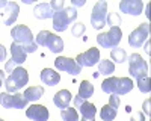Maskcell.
Listing matches in <instances>:
<instances>
[{
    "label": "cell",
    "instance_id": "obj_1",
    "mask_svg": "<svg viewBox=\"0 0 151 121\" xmlns=\"http://www.w3.org/2000/svg\"><path fill=\"white\" fill-rule=\"evenodd\" d=\"M11 36L14 40L15 44H18L21 48L26 53H33L36 52V42L33 40V35H32V30L24 26V24H18V26H14L11 30Z\"/></svg>",
    "mask_w": 151,
    "mask_h": 121
},
{
    "label": "cell",
    "instance_id": "obj_2",
    "mask_svg": "<svg viewBox=\"0 0 151 121\" xmlns=\"http://www.w3.org/2000/svg\"><path fill=\"white\" fill-rule=\"evenodd\" d=\"M101 89L110 95H125L133 89V80L129 77H107L101 83Z\"/></svg>",
    "mask_w": 151,
    "mask_h": 121
},
{
    "label": "cell",
    "instance_id": "obj_3",
    "mask_svg": "<svg viewBox=\"0 0 151 121\" xmlns=\"http://www.w3.org/2000/svg\"><path fill=\"white\" fill-rule=\"evenodd\" d=\"M27 82H29V73L26 71V68L17 67V68L9 74V77L5 79L6 92L14 94V92L20 91L21 88H24V85H27Z\"/></svg>",
    "mask_w": 151,
    "mask_h": 121
},
{
    "label": "cell",
    "instance_id": "obj_4",
    "mask_svg": "<svg viewBox=\"0 0 151 121\" xmlns=\"http://www.w3.org/2000/svg\"><path fill=\"white\" fill-rule=\"evenodd\" d=\"M36 45L41 47H47L52 53H60L64 50V41L60 36H58L56 33H52L48 30H41L36 35Z\"/></svg>",
    "mask_w": 151,
    "mask_h": 121
},
{
    "label": "cell",
    "instance_id": "obj_5",
    "mask_svg": "<svg viewBox=\"0 0 151 121\" xmlns=\"http://www.w3.org/2000/svg\"><path fill=\"white\" fill-rule=\"evenodd\" d=\"M77 18V11L76 8H64L53 15V29L56 32H65L70 24Z\"/></svg>",
    "mask_w": 151,
    "mask_h": 121
},
{
    "label": "cell",
    "instance_id": "obj_6",
    "mask_svg": "<svg viewBox=\"0 0 151 121\" xmlns=\"http://www.w3.org/2000/svg\"><path fill=\"white\" fill-rule=\"evenodd\" d=\"M27 103L29 102L20 92H0V106H3L5 109H26Z\"/></svg>",
    "mask_w": 151,
    "mask_h": 121
},
{
    "label": "cell",
    "instance_id": "obj_7",
    "mask_svg": "<svg viewBox=\"0 0 151 121\" xmlns=\"http://www.w3.org/2000/svg\"><path fill=\"white\" fill-rule=\"evenodd\" d=\"M148 65L144 60V58L137 53H132L129 56V74L134 79H141L144 76H148Z\"/></svg>",
    "mask_w": 151,
    "mask_h": 121
},
{
    "label": "cell",
    "instance_id": "obj_8",
    "mask_svg": "<svg viewBox=\"0 0 151 121\" xmlns=\"http://www.w3.org/2000/svg\"><path fill=\"white\" fill-rule=\"evenodd\" d=\"M121 38H122V30L119 27H110L109 32L100 33L97 36V42L104 48H115L121 42Z\"/></svg>",
    "mask_w": 151,
    "mask_h": 121
},
{
    "label": "cell",
    "instance_id": "obj_9",
    "mask_svg": "<svg viewBox=\"0 0 151 121\" xmlns=\"http://www.w3.org/2000/svg\"><path fill=\"white\" fill-rule=\"evenodd\" d=\"M106 18H107V2L100 0L92 8L91 14V24L94 29H103L106 26Z\"/></svg>",
    "mask_w": 151,
    "mask_h": 121
},
{
    "label": "cell",
    "instance_id": "obj_10",
    "mask_svg": "<svg viewBox=\"0 0 151 121\" xmlns=\"http://www.w3.org/2000/svg\"><path fill=\"white\" fill-rule=\"evenodd\" d=\"M148 36H150V24L148 23H142V24H139V27H136L130 33L129 44L133 48H139V47H142L145 40H148Z\"/></svg>",
    "mask_w": 151,
    "mask_h": 121
},
{
    "label": "cell",
    "instance_id": "obj_11",
    "mask_svg": "<svg viewBox=\"0 0 151 121\" xmlns=\"http://www.w3.org/2000/svg\"><path fill=\"white\" fill-rule=\"evenodd\" d=\"M55 67L59 71H65L71 76H79L82 73V67H79L76 64V60L71 58H64V56H59L55 59Z\"/></svg>",
    "mask_w": 151,
    "mask_h": 121
},
{
    "label": "cell",
    "instance_id": "obj_12",
    "mask_svg": "<svg viewBox=\"0 0 151 121\" xmlns=\"http://www.w3.org/2000/svg\"><path fill=\"white\" fill-rule=\"evenodd\" d=\"M76 60V64H77L79 67H92L95 65L98 60H100V50L95 47L89 48V50H86L85 53H80L77 55V58L74 59Z\"/></svg>",
    "mask_w": 151,
    "mask_h": 121
},
{
    "label": "cell",
    "instance_id": "obj_13",
    "mask_svg": "<svg viewBox=\"0 0 151 121\" xmlns=\"http://www.w3.org/2000/svg\"><path fill=\"white\" fill-rule=\"evenodd\" d=\"M74 106H76V109H79L80 111V114L83 115V118H86V120H94V117H95V114H97V107H95V104H92V103H89L88 100H83L82 97H74Z\"/></svg>",
    "mask_w": 151,
    "mask_h": 121
},
{
    "label": "cell",
    "instance_id": "obj_14",
    "mask_svg": "<svg viewBox=\"0 0 151 121\" xmlns=\"http://www.w3.org/2000/svg\"><path fill=\"white\" fill-rule=\"evenodd\" d=\"M26 117L30 118L32 121H48V109L42 104H32L30 107H27L26 111Z\"/></svg>",
    "mask_w": 151,
    "mask_h": 121
},
{
    "label": "cell",
    "instance_id": "obj_15",
    "mask_svg": "<svg viewBox=\"0 0 151 121\" xmlns=\"http://www.w3.org/2000/svg\"><path fill=\"white\" fill-rule=\"evenodd\" d=\"M119 9L124 14H130V15H141L144 3L141 0H122L119 3Z\"/></svg>",
    "mask_w": 151,
    "mask_h": 121
},
{
    "label": "cell",
    "instance_id": "obj_16",
    "mask_svg": "<svg viewBox=\"0 0 151 121\" xmlns=\"http://www.w3.org/2000/svg\"><path fill=\"white\" fill-rule=\"evenodd\" d=\"M18 12H20V8L15 2H8L6 9H5V15H3V23L6 26H12L17 21Z\"/></svg>",
    "mask_w": 151,
    "mask_h": 121
},
{
    "label": "cell",
    "instance_id": "obj_17",
    "mask_svg": "<svg viewBox=\"0 0 151 121\" xmlns=\"http://www.w3.org/2000/svg\"><path fill=\"white\" fill-rule=\"evenodd\" d=\"M33 15H35L38 20L53 18L55 11L52 9L50 3H40V5H36V6H35V9H33Z\"/></svg>",
    "mask_w": 151,
    "mask_h": 121
},
{
    "label": "cell",
    "instance_id": "obj_18",
    "mask_svg": "<svg viewBox=\"0 0 151 121\" xmlns=\"http://www.w3.org/2000/svg\"><path fill=\"white\" fill-rule=\"evenodd\" d=\"M71 92L68 91V89H60V91H58L56 94H55V97H53V102H55V104L59 107V109H65V107H68V104H70V102H71Z\"/></svg>",
    "mask_w": 151,
    "mask_h": 121
},
{
    "label": "cell",
    "instance_id": "obj_19",
    "mask_svg": "<svg viewBox=\"0 0 151 121\" xmlns=\"http://www.w3.org/2000/svg\"><path fill=\"white\" fill-rule=\"evenodd\" d=\"M41 80L45 85H48V86H55V85H58L60 82V76L52 68H44L41 71Z\"/></svg>",
    "mask_w": 151,
    "mask_h": 121
},
{
    "label": "cell",
    "instance_id": "obj_20",
    "mask_svg": "<svg viewBox=\"0 0 151 121\" xmlns=\"http://www.w3.org/2000/svg\"><path fill=\"white\" fill-rule=\"evenodd\" d=\"M26 56H27V53L24 52L18 44H15V42L11 44V60H12L15 65L23 64L24 60H26Z\"/></svg>",
    "mask_w": 151,
    "mask_h": 121
},
{
    "label": "cell",
    "instance_id": "obj_21",
    "mask_svg": "<svg viewBox=\"0 0 151 121\" xmlns=\"http://www.w3.org/2000/svg\"><path fill=\"white\" fill-rule=\"evenodd\" d=\"M23 95L27 102H36L44 95V88L42 86H30V88H27L26 91H24Z\"/></svg>",
    "mask_w": 151,
    "mask_h": 121
},
{
    "label": "cell",
    "instance_id": "obj_22",
    "mask_svg": "<svg viewBox=\"0 0 151 121\" xmlns=\"http://www.w3.org/2000/svg\"><path fill=\"white\" fill-rule=\"evenodd\" d=\"M116 114H118V109L113 107L112 104H104L100 111V117H101L103 121H112L116 118Z\"/></svg>",
    "mask_w": 151,
    "mask_h": 121
},
{
    "label": "cell",
    "instance_id": "obj_23",
    "mask_svg": "<svg viewBox=\"0 0 151 121\" xmlns=\"http://www.w3.org/2000/svg\"><path fill=\"white\" fill-rule=\"evenodd\" d=\"M92 95H94V86H92V83L88 82V80H83L80 83V86H79V97H82L83 100H88V99H91Z\"/></svg>",
    "mask_w": 151,
    "mask_h": 121
},
{
    "label": "cell",
    "instance_id": "obj_24",
    "mask_svg": "<svg viewBox=\"0 0 151 121\" xmlns=\"http://www.w3.org/2000/svg\"><path fill=\"white\" fill-rule=\"evenodd\" d=\"M112 73H115V64L109 59L104 60H100L98 62V74H103V76H110Z\"/></svg>",
    "mask_w": 151,
    "mask_h": 121
},
{
    "label": "cell",
    "instance_id": "obj_25",
    "mask_svg": "<svg viewBox=\"0 0 151 121\" xmlns=\"http://www.w3.org/2000/svg\"><path fill=\"white\" fill-rule=\"evenodd\" d=\"M110 59L115 60L116 64H122L127 60V53H125L124 48L115 47V48H112V52H110Z\"/></svg>",
    "mask_w": 151,
    "mask_h": 121
},
{
    "label": "cell",
    "instance_id": "obj_26",
    "mask_svg": "<svg viewBox=\"0 0 151 121\" xmlns=\"http://www.w3.org/2000/svg\"><path fill=\"white\" fill-rule=\"evenodd\" d=\"M60 117L64 121H79V114L73 107H65L60 111Z\"/></svg>",
    "mask_w": 151,
    "mask_h": 121
},
{
    "label": "cell",
    "instance_id": "obj_27",
    "mask_svg": "<svg viewBox=\"0 0 151 121\" xmlns=\"http://www.w3.org/2000/svg\"><path fill=\"white\" fill-rule=\"evenodd\" d=\"M121 23H122V20L118 14H115V12H107L106 24H110V27H119Z\"/></svg>",
    "mask_w": 151,
    "mask_h": 121
},
{
    "label": "cell",
    "instance_id": "obj_28",
    "mask_svg": "<svg viewBox=\"0 0 151 121\" xmlns=\"http://www.w3.org/2000/svg\"><path fill=\"white\" fill-rule=\"evenodd\" d=\"M137 88H139L141 92H150L151 91V85H150V76H144L141 79H137Z\"/></svg>",
    "mask_w": 151,
    "mask_h": 121
},
{
    "label": "cell",
    "instance_id": "obj_29",
    "mask_svg": "<svg viewBox=\"0 0 151 121\" xmlns=\"http://www.w3.org/2000/svg\"><path fill=\"white\" fill-rule=\"evenodd\" d=\"M73 36H82L85 33V24L83 23H76L73 24Z\"/></svg>",
    "mask_w": 151,
    "mask_h": 121
},
{
    "label": "cell",
    "instance_id": "obj_30",
    "mask_svg": "<svg viewBox=\"0 0 151 121\" xmlns=\"http://www.w3.org/2000/svg\"><path fill=\"white\" fill-rule=\"evenodd\" d=\"M64 0H53V2H50V6H52V9L55 11V12H58V11H60V9H64L65 6H64Z\"/></svg>",
    "mask_w": 151,
    "mask_h": 121
},
{
    "label": "cell",
    "instance_id": "obj_31",
    "mask_svg": "<svg viewBox=\"0 0 151 121\" xmlns=\"http://www.w3.org/2000/svg\"><path fill=\"white\" fill-rule=\"evenodd\" d=\"M109 104H112L113 107H119V97L118 95H115V94H112L110 95V100H109Z\"/></svg>",
    "mask_w": 151,
    "mask_h": 121
},
{
    "label": "cell",
    "instance_id": "obj_32",
    "mask_svg": "<svg viewBox=\"0 0 151 121\" xmlns=\"http://www.w3.org/2000/svg\"><path fill=\"white\" fill-rule=\"evenodd\" d=\"M130 121H145V117L142 112H134L130 118Z\"/></svg>",
    "mask_w": 151,
    "mask_h": 121
},
{
    "label": "cell",
    "instance_id": "obj_33",
    "mask_svg": "<svg viewBox=\"0 0 151 121\" xmlns=\"http://www.w3.org/2000/svg\"><path fill=\"white\" fill-rule=\"evenodd\" d=\"M5 59H6V48L0 44V62H3Z\"/></svg>",
    "mask_w": 151,
    "mask_h": 121
},
{
    "label": "cell",
    "instance_id": "obj_34",
    "mask_svg": "<svg viewBox=\"0 0 151 121\" xmlns=\"http://www.w3.org/2000/svg\"><path fill=\"white\" fill-rule=\"evenodd\" d=\"M150 104H151V102H150V100H147V102L144 103V111H145V114H147V115H150V114H151V111H150Z\"/></svg>",
    "mask_w": 151,
    "mask_h": 121
},
{
    "label": "cell",
    "instance_id": "obj_35",
    "mask_svg": "<svg viewBox=\"0 0 151 121\" xmlns=\"http://www.w3.org/2000/svg\"><path fill=\"white\" fill-rule=\"evenodd\" d=\"M71 5H73V8L74 6H83L85 5V0H71Z\"/></svg>",
    "mask_w": 151,
    "mask_h": 121
},
{
    "label": "cell",
    "instance_id": "obj_36",
    "mask_svg": "<svg viewBox=\"0 0 151 121\" xmlns=\"http://www.w3.org/2000/svg\"><path fill=\"white\" fill-rule=\"evenodd\" d=\"M5 83V71L3 70H0V86Z\"/></svg>",
    "mask_w": 151,
    "mask_h": 121
},
{
    "label": "cell",
    "instance_id": "obj_37",
    "mask_svg": "<svg viewBox=\"0 0 151 121\" xmlns=\"http://www.w3.org/2000/svg\"><path fill=\"white\" fill-rule=\"evenodd\" d=\"M6 5H8L6 0H0V8H6Z\"/></svg>",
    "mask_w": 151,
    "mask_h": 121
},
{
    "label": "cell",
    "instance_id": "obj_38",
    "mask_svg": "<svg viewBox=\"0 0 151 121\" xmlns=\"http://www.w3.org/2000/svg\"><path fill=\"white\" fill-rule=\"evenodd\" d=\"M82 121H94V120H86V118H82Z\"/></svg>",
    "mask_w": 151,
    "mask_h": 121
},
{
    "label": "cell",
    "instance_id": "obj_39",
    "mask_svg": "<svg viewBox=\"0 0 151 121\" xmlns=\"http://www.w3.org/2000/svg\"><path fill=\"white\" fill-rule=\"evenodd\" d=\"M0 121H3V120H2V118H0Z\"/></svg>",
    "mask_w": 151,
    "mask_h": 121
}]
</instances>
